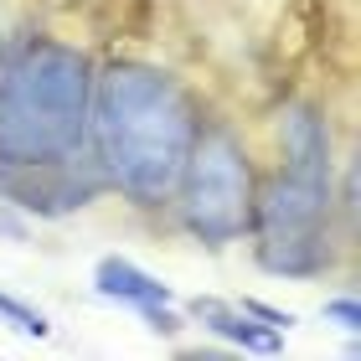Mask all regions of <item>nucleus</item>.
<instances>
[{"label": "nucleus", "mask_w": 361, "mask_h": 361, "mask_svg": "<svg viewBox=\"0 0 361 361\" xmlns=\"http://www.w3.org/2000/svg\"><path fill=\"white\" fill-rule=\"evenodd\" d=\"M196 129H202V114L180 88V78H171L166 68L119 57L93 73L88 135L98 150V171L129 202H171L196 145Z\"/></svg>", "instance_id": "f257e3e1"}, {"label": "nucleus", "mask_w": 361, "mask_h": 361, "mask_svg": "<svg viewBox=\"0 0 361 361\" xmlns=\"http://www.w3.org/2000/svg\"><path fill=\"white\" fill-rule=\"evenodd\" d=\"M93 62L68 42L31 37L0 73V166H57L83 155Z\"/></svg>", "instance_id": "f03ea898"}, {"label": "nucleus", "mask_w": 361, "mask_h": 361, "mask_svg": "<svg viewBox=\"0 0 361 361\" xmlns=\"http://www.w3.org/2000/svg\"><path fill=\"white\" fill-rule=\"evenodd\" d=\"M253 253L269 274L320 279L336 269V180L279 171L253 191Z\"/></svg>", "instance_id": "7ed1b4c3"}, {"label": "nucleus", "mask_w": 361, "mask_h": 361, "mask_svg": "<svg viewBox=\"0 0 361 361\" xmlns=\"http://www.w3.org/2000/svg\"><path fill=\"white\" fill-rule=\"evenodd\" d=\"M253 191L258 180H253L243 140L227 124H202L186 155V171H180V186L171 196L180 207V227L191 238H202L207 248H227L248 233Z\"/></svg>", "instance_id": "20e7f679"}, {"label": "nucleus", "mask_w": 361, "mask_h": 361, "mask_svg": "<svg viewBox=\"0 0 361 361\" xmlns=\"http://www.w3.org/2000/svg\"><path fill=\"white\" fill-rule=\"evenodd\" d=\"M104 186H109L104 171L78 176V155L57 160V166H26V171H6L0 166V191L11 196V207L42 212V217H62V212L83 207L88 196H98Z\"/></svg>", "instance_id": "39448f33"}, {"label": "nucleus", "mask_w": 361, "mask_h": 361, "mask_svg": "<svg viewBox=\"0 0 361 361\" xmlns=\"http://www.w3.org/2000/svg\"><path fill=\"white\" fill-rule=\"evenodd\" d=\"M191 315L202 320L212 336L233 341V346H243V351H264V356L284 351V331H274V325L253 320L243 305H227V300H212V294H202V300H191Z\"/></svg>", "instance_id": "423d86ee"}, {"label": "nucleus", "mask_w": 361, "mask_h": 361, "mask_svg": "<svg viewBox=\"0 0 361 361\" xmlns=\"http://www.w3.org/2000/svg\"><path fill=\"white\" fill-rule=\"evenodd\" d=\"M93 289L104 294V300H119V305H135V310L171 305V289L160 284L155 274H145L140 264H129V258H98Z\"/></svg>", "instance_id": "0eeeda50"}, {"label": "nucleus", "mask_w": 361, "mask_h": 361, "mask_svg": "<svg viewBox=\"0 0 361 361\" xmlns=\"http://www.w3.org/2000/svg\"><path fill=\"white\" fill-rule=\"evenodd\" d=\"M0 320H6L11 331H21V336H47V331H52L42 310L21 305V300H16V294H6V289H0Z\"/></svg>", "instance_id": "6e6552de"}, {"label": "nucleus", "mask_w": 361, "mask_h": 361, "mask_svg": "<svg viewBox=\"0 0 361 361\" xmlns=\"http://www.w3.org/2000/svg\"><path fill=\"white\" fill-rule=\"evenodd\" d=\"M320 315H325V320H336L341 331H361V305L351 300V294H341V300H325Z\"/></svg>", "instance_id": "1a4fd4ad"}, {"label": "nucleus", "mask_w": 361, "mask_h": 361, "mask_svg": "<svg viewBox=\"0 0 361 361\" xmlns=\"http://www.w3.org/2000/svg\"><path fill=\"white\" fill-rule=\"evenodd\" d=\"M243 310H248L253 320L274 325V331H289V325H294V315H289V310H274V305H264V300H243Z\"/></svg>", "instance_id": "9d476101"}, {"label": "nucleus", "mask_w": 361, "mask_h": 361, "mask_svg": "<svg viewBox=\"0 0 361 361\" xmlns=\"http://www.w3.org/2000/svg\"><path fill=\"white\" fill-rule=\"evenodd\" d=\"M0 233H6L11 243H26V238H31V227L11 212V202H0Z\"/></svg>", "instance_id": "9b49d317"}]
</instances>
